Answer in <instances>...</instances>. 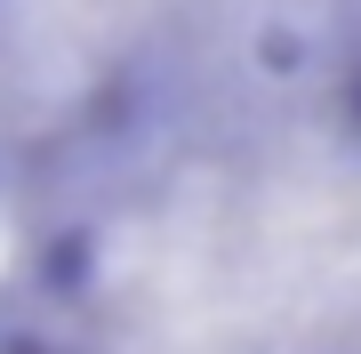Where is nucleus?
I'll return each instance as SVG.
<instances>
[{
  "label": "nucleus",
  "instance_id": "obj_1",
  "mask_svg": "<svg viewBox=\"0 0 361 354\" xmlns=\"http://www.w3.org/2000/svg\"><path fill=\"white\" fill-rule=\"evenodd\" d=\"M89 282H97V234L89 225H56L40 242V290L49 298H80Z\"/></svg>",
  "mask_w": 361,
  "mask_h": 354
},
{
  "label": "nucleus",
  "instance_id": "obj_2",
  "mask_svg": "<svg viewBox=\"0 0 361 354\" xmlns=\"http://www.w3.org/2000/svg\"><path fill=\"white\" fill-rule=\"evenodd\" d=\"M0 354H65V346H49L40 330H8V338H0Z\"/></svg>",
  "mask_w": 361,
  "mask_h": 354
},
{
  "label": "nucleus",
  "instance_id": "obj_3",
  "mask_svg": "<svg viewBox=\"0 0 361 354\" xmlns=\"http://www.w3.org/2000/svg\"><path fill=\"white\" fill-rule=\"evenodd\" d=\"M337 105H345V129H353V137H361V65H353V73H345V89H337Z\"/></svg>",
  "mask_w": 361,
  "mask_h": 354
}]
</instances>
